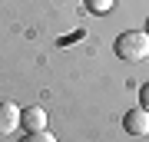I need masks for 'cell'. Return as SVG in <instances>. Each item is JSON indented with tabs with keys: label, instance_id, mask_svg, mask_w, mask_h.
Returning a JSON list of instances; mask_svg holds the SVG:
<instances>
[{
	"label": "cell",
	"instance_id": "6da1fadb",
	"mask_svg": "<svg viewBox=\"0 0 149 142\" xmlns=\"http://www.w3.org/2000/svg\"><path fill=\"white\" fill-rule=\"evenodd\" d=\"M113 53L126 63H136V60H146L149 56V33L146 30H126L119 33L116 43H113Z\"/></svg>",
	"mask_w": 149,
	"mask_h": 142
},
{
	"label": "cell",
	"instance_id": "7a4b0ae2",
	"mask_svg": "<svg viewBox=\"0 0 149 142\" xmlns=\"http://www.w3.org/2000/svg\"><path fill=\"white\" fill-rule=\"evenodd\" d=\"M123 129L129 136H149V112L143 106H133V109L123 116Z\"/></svg>",
	"mask_w": 149,
	"mask_h": 142
},
{
	"label": "cell",
	"instance_id": "3957f363",
	"mask_svg": "<svg viewBox=\"0 0 149 142\" xmlns=\"http://www.w3.org/2000/svg\"><path fill=\"white\" fill-rule=\"evenodd\" d=\"M20 112L23 109L17 103H10V99L0 103V136H10V132L20 129Z\"/></svg>",
	"mask_w": 149,
	"mask_h": 142
},
{
	"label": "cell",
	"instance_id": "277c9868",
	"mask_svg": "<svg viewBox=\"0 0 149 142\" xmlns=\"http://www.w3.org/2000/svg\"><path fill=\"white\" fill-rule=\"evenodd\" d=\"M47 122H50V116H47V109H43V106H27V109L20 112V126L27 129V132L47 129Z\"/></svg>",
	"mask_w": 149,
	"mask_h": 142
},
{
	"label": "cell",
	"instance_id": "5b68a950",
	"mask_svg": "<svg viewBox=\"0 0 149 142\" xmlns=\"http://www.w3.org/2000/svg\"><path fill=\"white\" fill-rule=\"evenodd\" d=\"M86 3V10L96 13V17H103V13H109L113 7H116V0H83Z\"/></svg>",
	"mask_w": 149,
	"mask_h": 142
},
{
	"label": "cell",
	"instance_id": "8992f818",
	"mask_svg": "<svg viewBox=\"0 0 149 142\" xmlns=\"http://www.w3.org/2000/svg\"><path fill=\"white\" fill-rule=\"evenodd\" d=\"M20 142H56V136H53V132H47V129H40V132H27Z\"/></svg>",
	"mask_w": 149,
	"mask_h": 142
},
{
	"label": "cell",
	"instance_id": "52a82bcc",
	"mask_svg": "<svg viewBox=\"0 0 149 142\" xmlns=\"http://www.w3.org/2000/svg\"><path fill=\"white\" fill-rule=\"evenodd\" d=\"M139 106H143V109L149 112V83L143 86V89H139Z\"/></svg>",
	"mask_w": 149,
	"mask_h": 142
},
{
	"label": "cell",
	"instance_id": "ba28073f",
	"mask_svg": "<svg viewBox=\"0 0 149 142\" xmlns=\"http://www.w3.org/2000/svg\"><path fill=\"white\" fill-rule=\"evenodd\" d=\"M146 33H149V20H146Z\"/></svg>",
	"mask_w": 149,
	"mask_h": 142
}]
</instances>
